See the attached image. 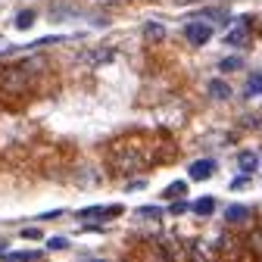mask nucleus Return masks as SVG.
<instances>
[{
	"label": "nucleus",
	"instance_id": "obj_1",
	"mask_svg": "<svg viewBox=\"0 0 262 262\" xmlns=\"http://www.w3.org/2000/svg\"><path fill=\"white\" fill-rule=\"evenodd\" d=\"M184 38L190 41V44H196V47H203L209 38H212V22H187L184 25Z\"/></svg>",
	"mask_w": 262,
	"mask_h": 262
},
{
	"label": "nucleus",
	"instance_id": "obj_2",
	"mask_svg": "<svg viewBox=\"0 0 262 262\" xmlns=\"http://www.w3.org/2000/svg\"><path fill=\"white\" fill-rule=\"evenodd\" d=\"M212 172H215V162L212 159H196V162H190V178L193 181H206V178H212Z\"/></svg>",
	"mask_w": 262,
	"mask_h": 262
},
{
	"label": "nucleus",
	"instance_id": "obj_3",
	"mask_svg": "<svg viewBox=\"0 0 262 262\" xmlns=\"http://www.w3.org/2000/svg\"><path fill=\"white\" fill-rule=\"evenodd\" d=\"M119 212H122L119 206H106V209L103 206H91V209H81L78 219H116Z\"/></svg>",
	"mask_w": 262,
	"mask_h": 262
},
{
	"label": "nucleus",
	"instance_id": "obj_4",
	"mask_svg": "<svg viewBox=\"0 0 262 262\" xmlns=\"http://www.w3.org/2000/svg\"><path fill=\"white\" fill-rule=\"evenodd\" d=\"M209 97H212V100H228V97H231V84L222 81V78L209 81Z\"/></svg>",
	"mask_w": 262,
	"mask_h": 262
},
{
	"label": "nucleus",
	"instance_id": "obj_5",
	"mask_svg": "<svg viewBox=\"0 0 262 262\" xmlns=\"http://www.w3.org/2000/svg\"><path fill=\"white\" fill-rule=\"evenodd\" d=\"M237 166H241V172H247V175H250V172H256V166H259V156L247 150V153H241V156H237Z\"/></svg>",
	"mask_w": 262,
	"mask_h": 262
},
{
	"label": "nucleus",
	"instance_id": "obj_6",
	"mask_svg": "<svg viewBox=\"0 0 262 262\" xmlns=\"http://www.w3.org/2000/svg\"><path fill=\"white\" fill-rule=\"evenodd\" d=\"M190 209H193L196 215H209V212L215 209V200H212V196H200V200L190 203Z\"/></svg>",
	"mask_w": 262,
	"mask_h": 262
},
{
	"label": "nucleus",
	"instance_id": "obj_7",
	"mask_svg": "<svg viewBox=\"0 0 262 262\" xmlns=\"http://www.w3.org/2000/svg\"><path fill=\"white\" fill-rule=\"evenodd\" d=\"M225 44H231V47H244L247 44V31L237 25V28H231V31H228V35H225Z\"/></svg>",
	"mask_w": 262,
	"mask_h": 262
},
{
	"label": "nucleus",
	"instance_id": "obj_8",
	"mask_svg": "<svg viewBox=\"0 0 262 262\" xmlns=\"http://www.w3.org/2000/svg\"><path fill=\"white\" fill-rule=\"evenodd\" d=\"M262 94V72H253L247 78V97H259Z\"/></svg>",
	"mask_w": 262,
	"mask_h": 262
},
{
	"label": "nucleus",
	"instance_id": "obj_9",
	"mask_svg": "<svg viewBox=\"0 0 262 262\" xmlns=\"http://www.w3.org/2000/svg\"><path fill=\"white\" fill-rule=\"evenodd\" d=\"M247 212H250L247 206L234 203V206H228V209H225V219H228V222H244V219H247Z\"/></svg>",
	"mask_w": 262,
	"mask_h": 262
},
{
	"label": "nucleus",
	"instance_id": "obj_10",
	"mask_svg": "<svg viewBox=\"0 0 262 262\" xmlns=\"http://www.w3.org/2000/svg\"><path fill=\"white\" fill-rule=\"evenodd\" d=\"M241 66H244V59H241V56H225V59L219 62V69H222V72H237Z\"/></svg>",
	"mask_w": 262,
	"mask_h": 262
},
{
	"label": "nucleus",
	"instance_id": "obj_11",
	"mask_svg": "<svg viewBox=\"0 0 262 262\" xmlns=\"http://www.w3.org/2000/svg\"><path fill=\"white\" fill-rule=\"evenodd\" d=\"M31 25H35V13H31V10H22V13L16 16V28L25 31V28H31Z\"/></svg>",
	"mask_w": 262,
	"mask_h": 262
},
{
	"label": "nucleus",
	"instance_id": "obj_12",
	"mask_svg": "<svg viewBox=\"0 0 262 262\" xmlns=\"http://www.w3.org/2000/svg\"><path fill=\"white\" fill-rule=\"evenodd\" d=\"M144 35H147L150 41H159L162 35H166V28H162L159 22H147V25H144Z\"/></svg>",
	"mask_w": 262,
	"mask_h": 262
},
{
	"label": "nucleus",
	"instance_id": "obj_13",
	"mask_svg": "<svg viewBox=\"0 0 262 262\" xmlns=\"http://www.w3.org/2000/svg\"><path fill=\"white\" fill-rule=\"evenodd\" d=\"M184 193H187V184L184 181H175V184L166 187V196H184Z\"/></svg>",
	"mask_w": 262,
	"mask_h": 262
},
{
	"label": "nucleus",
	"instance_id": "obj_14",
	"mask_svg": "<svg viewBox=\"0 0 262 262\" xmlns=\"http://www.w3.org/2000/svg\"><path fill=\"white\" fill-rule=\"evenodd\" d=\"M10 259H38L41 250H16V253H7Z\"/></svg>",
	"mask_w": 262,
	"mask_h": 262
},
{
	"label": "nucleus",
	"instance_id": "obj_15",
	"mask_svg": "<svg viewBox=\"0 0 262 262\" xmlns=\"http://www.w3.org/2000/svg\"><path fill=\"white\" fill-rule=\"evenodd\" d=\"M159 212H162L159 206H141V209H138V215H141V219H156Z\"/></svg>",
	"mask_w": 262,
	"mask_h": 262
},
{
	"label": "nucleus",
	"instance_id": "obj_16",
	"mask_svg": "<svg viewBox=\"0 0 262 262\" xmlns=\"http://www.w3.org/2000/svg\"><path fill=\"white\" fill-rule=\"evenodd\" d=\"M66 247H69V241H66V237H50L47 241V250H66Z\"/></svg>",
	"mask_w": 262,
	"mask_h": 262
},
{
	"label": "nucleus",
	"instance_id": "obj_17",
	"mask_svg": "<svg viewBox=\"0 0 262 262\" xmlns=\"http://www.w3.org/2000/svg\"><path fill=\"white\" fill-rule=\"evenodd\" d=\"M169 212H172V215H181V212H187V203H181V200H175V203L169 206Z\"/></svg>",
	"mask_w": 262,
	"mask_h": 262
},
{
	"label": "nucleus",
	"instance_id": "obj_18",
	"mask_svg": "<svg viewBox=\"0 0 262 262\" xmlns=\"http://www.w3.org/2000/svg\"><path fill=\"white\" fill-rule=\"evenodd\" d=\"M22 237H25V241H38V237H41V231H38V228H25Z\"/></svg>",
	"mask_w": 262,
	"mask_h": 262
},
{
	"label": "nucleus",
	"instance_id": "obj_19",
	"mask_svg": "<svg viewBox=\"0 0 262 262\" xmlns=\"http://www.w3.org/2000/svg\"><path fill=\"white\" fill-rule=\"evenodd\" d=\"M244 187H247V172H244L241 178H234V181H231V190H244Z\"/></svg>",
	"mask_w": 262,
	"mask_h": 262
},
{
	"label": "nucleus",
	"instance_id": "obj_20",
	"mask_svg": "<svg viewBox=\"0 0 262 262\" xmlns=\"http://www.w3.org/2000/svg\"><path fill=\"white\" fill-rule=\"evenodd\" d=\"M62 215V209H53V212H41V219H59Z\"/></svg>",
	"mask_w": 262,
	"mask_h": 262
},
{
	"label": "nucleus",
	"instance_id": "obj_21",
	"mask_svg": "<svg viewBox=\"0 0 262 262\" xmlns=\"http://www.w3.org/2000/svg\"><path fill=\"white\" fill-rule=\"evenodd\" d=\"M144 187H147L144 181H131V184H128V190H144Z\"/></svg>",
	"mask_w": 262,
	"mask_h": 262
},
{
	"label": "nucleus",
	"instance_id": "obj_22",
	"mask_svg": "<svg viewBox=\"0 0 262 262\" xmlns=\"http://www.w3.org/2000/svg\"><path fill=\"white\" fill-rule=\"evenodd\" d=\"M0 256H7V244L4 241H0Z\"/></svg>",
	"mask_w": 262,
	"mask_h": 262
}]
</instances>
